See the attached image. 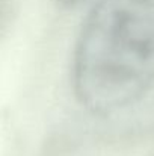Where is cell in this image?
<instances>
[{
    "mask_svg": "<svg viewBox=\"0 0 154 156\" xmlns=\"http://www.w3.org/2000/svg\"><path fill=\"white\" fill-rule=\"evenodd\" d=\"M59 5L62 6H67V8H73V6H77L80 3H83L85 0H56Z\"/></svg>",
    "mask_w": 154,
    "mask_h": 156,
    "instance_id": "cell-2",
    "label": "cell"
},
{
    "mask_svg": "<svg viewBox=\"0 0 154 156\" xmlns=\"http://www.w3.org/2000/svg\"><path fill=\"white\" fill-rule=\"evenodd\" d=\"M73 88L88 111L107 115L154 87V0H98L79 34Z\"/></svg>",
    "mask_w": 154,
    "mask_h": 156,
    "instance_id": "cell-1",
    "label": "cell"
}]
</instances>
